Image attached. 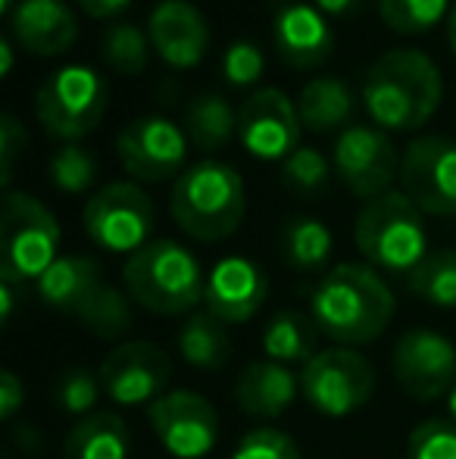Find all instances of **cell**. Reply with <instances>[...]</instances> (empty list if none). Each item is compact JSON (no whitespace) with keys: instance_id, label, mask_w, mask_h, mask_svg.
I'll list each match as a JSON object with an SVG mask.
<instances>
[{"instance_id":"1","label":"cell","mask_w":456,"mask_h":459,"mask_svg":"<svg viewBox=\"0 0 456 459\" xmlns=\"http://www.w3.org/2000/svg\"><path fill=\"white\" fill-rule=\"evenodd\" d=\"M444 75L438 63L416 48L388 50L363 79L366 113L384 132H416L441 107Z\"/></svg>"},{"instance_id":"2","label":"cell","mask_w":456,"mask_h":459,"mask_svg":"<svg viewBox=\"0 0 456 459\" xmlns=\"http://www.w3.org/2000/svg\"><path fill=\"white\" fill-rule=\"evenodd\" d=\"M313 319L341 347L372 344L394 319V294L372 266L341 263L329 269L310 297Z\"/></svg>"},{"instance_id":"3","label":"cell","mask_w":456,"mask_h":459,"mask_svg":"<svg viewBox=\"0 0 456 459\" xmlns=\"http://www.w3.org/2000/svg\"><path fill=\"white\" fill-rule=\"evenodd\" d=\"M247 194L237 169L216 160H201L176 178L169 194V212L188 238L203 244L235 235L244 222Z\"/></svg>"},{"instance_id":"4","label":"cell","mask_w":456,"mask_h":459,"mask_svg":"<svg viewBox=\"0 0 456 459\" xmlns=\"http://www.w3.org/2000/svg\"><path fill=\"white\" fill-rule=\"evenodd\" d=\"M122 281L134 303L157 316H178L203 300L207 275L188 247L157 238L134 250L122 266Z\"/></svg>"},{"instance_id":"5","label":"cell","mask_w":456,"mask_h":459,"mask_svg":"<svg viewBox=\"0 0 456 459\" xmlns=\"http://www.w3.org/2000/svg\"><path fill=\"white\" fill-rule=\"evenodd\" d=\"M422 216L426 212L403 191L366 200L353 225L359 254L384 273L409 275L428 256V231Z\"/></svg>"},{"instance_id":"6","label":"cell","mask_w":456,"mask_h":459,"mask_svg":"<svg viewBox=\"0 0 456 459\" xmlns=\"http://www.w3.org/2000/svg\"><path fill=\"white\" fill-rule=\"evenodd\" d=\"M60 222L38 197L6 191L0 212V278L13 284L38 281L60 256Z\"/></svg>"},{"instance_id":"7","label":"cell","mask_w":456,"mask_h":459,"mask_svg":"<svg viewBox=\"0 0 456 459\" xmlns=\"http://www.w3.org/2000/svg\"><path fill=\"white\" fill-rule=\"evenodd\" d=\"M107 82L91 66H63L41 82L35 94V116L47 134L60 141H79L104 122Z\"/></svg>"},{"instance_id":"8","label":"cell","mask_w":456,"mask_h":459,"mask_svg":"<svg viewBox=\"0 0 456 459\" xmlns=\"http://www.w3.org/2000/svg\"><path fill=\"white\" fill-rule=\"evenodd\" d=\"M85 231L100 250L128 254L151 244V231L157 222L151 194L134 182H110L91 194L82 212Z\"/></svg>"},{"instance_id":"9","label":"cell","mask_w":456,"mask_h":459,"mask_svg":"<svg viewBox=\"0 0 456 459\" xmlns=\"http://www.w3.org/2000/svg\"><path fill=\"white\" fill-rule=\"evenodd\" d=\"M300 394L323 416H350L375 394V368L353 347H329L300 368Z\"/></svg>"},{"instance_id":"10","label":"cell","mask_w":456,"mask_h":459,"mask_svg":"<svg viewBox=\"0 0 456 459\" xmlns=\"http://www.w3.org/2000/svg\"><path fill=\"white\" fill-rule=\"evenodd\" d=\"M116 157L134 182L178 178L188 157V134L166 116H138L116 134Z\"/></svg>"},{"instance_id":"11","label":"cell","mask_w":456,"mask_h":459,"mask_svg":"<svg viewBox=\"0 0 456 459\" xmlns=\"http://www.w3.org/2000/svg\"><path fill=\"white\" fill-rule=\"evenodd\" d=\"M403 194L428 216H456V141L422 134L400 157Z\"/></svg>"},{"instance_id":"12","label":"cell","mask_w":456,"mask_h":459,"mask_svg":"<svg viewBox=\"0 0 456 459\" xmlns=\"http://www.w3.org/2000/svg\"><path fill=\"white\" fill-rule=\"evenodd\" d=\"M331 166L363 200H375L391 191V182L400 172V157L391 134L378 126H347L335 141Z\"/></svg>"},{"instance_id":"13","label":"cell","mask_w":456,"mask_h":459,"mask_svg":"<svg viewBox=\"0 0 456 459\" xmlns=\"http://www.w3.org/2000/svg\"><path fill=\"white\" fill-rule=\"evenodd\" d=\"M300 113L297 103L281 88H260L237 109V138L244 151L256 160H288L300 147Z\"/></svg>"},{"instance_id":"14","label":"cell","mask_w":456,"mask_h":459,"mask_svg":"<svg viewBox=\"0 0 456 459\" xmlns=\"http://www.w3.org/2000/svg\"><path fill=\"white\" fill-rule=\"evenodd\" d=\"M151 429L157 441L178 459H201L219 441V419L207 397L194 391H172L153 400Z\"/></svg>"},{"instance_id":"15","label":"cell","mask_w":456,"mask_h":459,"mask_svg":"<svg viewBox=\"0 0 456 459\" xmlns=\"http://www.w3.org/2000/svg\"><path fill=\"white\" fill-rule=\"evenodd\" d=\"M394 378L409 397L441 400L456 387V347L432 328H409L394 344Z\"/></svg>"},{"instance_id":"16","label":"cell","mask_w":456,"mask_h":459,"mask_svg":"<svg viewBox=\"0 0 456 459\" xmlns=\"http://www.w3.org/2000/svg\"><path fill=\"white\" fill-rule=\"evenodd\" d=\"M172 378V359L151 341H125L100 363L104 394L119 406H144L163 397Z\"/></svg>"},{"instance_id":"17","label":"cell","mask_w":456,"mask_h":459,"mask_svg":"<svg viewBox=\"0 0 456 459\" xmlns=\"http://www.w3.org/2000/svg\"><path fill=\"white\" fill-rule=\"evenodd\" d=\"M153 54L172 69H194L207 56L210 25L191 0H159L147 19Z\"/></svg>"},{"instance_id":"18","label":"cell","mask_w":456,"mask_h":459,"mask_svg":"<svg viewBox=\"0 0 456 459\" xmlns=\"http://www.w3.org/2000/svg\"><path fill=\"white\" fill-rule=\"evenodd\" d=\"M269 294L266 273L254 260L244 256H226L207 275V290H203V307L222 319L226 325H237L256 316Z\"/></svg>"},{"instance_id":"19","label":"cell","mask_w":456,"mask_h":459,"mask_svg":"<svg viewBox=\"0 0 456 459\" xmlns=\"http://www.w3.org/2000/svg\"><path fill=\"white\" fill-rule=\"evenodd\" d=\"M272 41L279 56L294 69H313L335 50V35L316 4H285L275 10Z\"/></svg>"},{"instance_id":"20","label":"cell","mask_w":456,"mask_h":459,"mask_svg":"<svg viewBox=\"0 0 456 459\" xmlns=\"http://www.w3.org/2000/svg\"><path fill=\"white\" fill-rule=\"evenodd\" d=\"M10 31L35 56H60L79 38V19L66 0H19Z\"/></svg>"},{"instance_id":"21","label":"cell","mask_w":456,"mask_h":459,"mask_svg":"<svg viewBox=\"0 0 456 459\" xmlns=\"http://www.w3.org/2000/svg\"><path fill=\"white\" fill-rule=\"evenodd\" d=\"M300 381L288 366L272 359H256L241 372L235 385V400L247 416L275 419L297 400Z\"/></svg>"},{"instance_id":"22","label":"cell","mask_w":456,"mask_h":459,"mask_svg":"<svg viewBox=\"0 0 456 459\" xmlns=\"http://www.w3.org/2000/svg\"><path fill=\"white\" fill-rule=\"evenodd\" d=\"M104 281V269L91 256H60L54 266L38 278V297L56 313L75 316L88 307Z\"/></svg>"},{"instance_id":"23","label":"cell","mask_w":456,"mask_h":459,"mask_svg":"<svg viewBox=\"0 0 456 459\" xmlns=\"http://www.w3.org/2000/svg\"><path fill=\"white\" fill-rule=\"evenodd\" d=\"M353 109H357V97L350 85L335 75H316L300 88L297 113L310 132H335L353 119Z\"/></svg>"},{"instance_id":"24","label":"cell","mask_w":456,"mask_h":459,"mask_svg":"<svg viewBox=\"0 0 456 459\" xmlns=\"http://www.w3.org/2000/svg\"><path fill=\"white\" fill-rule=\"evenodd\" d=\"M316 341L319 325L313 316L300 313V309H281L269 319L266 332H262V353L266 359L281 366H306L319 353Z\"/></svg>"},{"instance_id":"25","label":"cell","mask_w":456,"mask_h":459,"mask_svg":"<svg viewBox=\"0 0 456 459\" xmlns=\"http://www.w3.org/2000/svg\"><path fill=\"white\" fill-rule=\"evenodd\" d=\"M66 459H128V429L116 412H91L63 441Z\"/></svg>"},{"instance_id":"26","label":"cell","mask_w":456,"mask_h":459,"mask_svg":"<svg viewBox=\"0 0 456 459\" xmlns=\"http://www.w3.org/2000/svg\"><path fill=\"white\" fill-rule=\"evenodd\" d=\"M185 128H188L185 134H188L191 144L207 153H216L237 134V113L222 94L216 91L197 94L188 103Z\"/></svg>"},{"instance_id":"27","label":"cell","mask_w":456,"mask_h":459,"mask_svg":"<svg viewBox=\"0 0 456 459\" xmlns=\"http://www.w3.org/2000/svg\"><path fill=\"white\" fill-rule=\"evenodd\" d=\"M178 353L188 366L207 368V372L228 366L231 334L226 322L216 319L213 313H194L178 332Z\"/></svg>"},{"instance_id":"28","label":"cell","mask_w":456,"mask_h":459,"mask_svg":"<svg viewBox=\"0 0 456 459\" xmlns=\"http://www.w3.org/2000/svg\"><path fill=\"white\" fill-rule=\"evenodd\" d=\"M331 229L313 216H294L281 229V256L300 273L323 269L331 256Z\"/></svg>"},{"instance_id":"29","label":"cell","mask_w":456,"mask_h":459,"mask_svg":"<svg viewBox=\"0 0 456 459\" xmlns=\"http://www.w3.org/2000/svg\"><path fill=\"white\" fill-rule=\"evenodd\" d=\"M407 284L416 297L438 309H456V250H434L428 254L413 273Z\"/></svg>"},{"instance_id":"30","label":"cell","mask_w":456,"mask_h":459,"mask_svg":"<svg viewBox=\"0 0 456 459\" xmlns=\"http://www.w3.org/2000/svg\"><path fill=\"white\" fill-rule=\"evenodd\" d=\"M79 322L94 338L116 341L132 328V303L113 284H100L98 294L88 300V307L79 313Z\"/></svg>"},{"instance_id":"31","label":"cell","mask_w":456,"mask_h":459,"mask_svg":"<svg viewBox=\"0 0 456 459\" xmlns=\"http://www.w3.org/2000/svg\"><path fill=\"white\" fill-rule=\"evenodd\" d=\"M104 60L107 66L122 75H141L151 60V35L132 22H113L104 35Z\"/></svg>"},{"instance_id":"32","label":"cell","mask_w":456,"mask_h":459,"mask_svg":"<svg viewBox=\"0 0 456 459\" xmlns=\"http://www.w3.org/2000/svg\"><path fill=\"white\" fill-rule=\"evenodd\" d=\"M453 4L451 0H378L384 25L397 35H422L438 22H447Z\"/></svg>"},{"instance_id":"33","label":"cell","mask_w":456,"mask_h":459,"mask_svg":"<svg viewBox=\"0 0 456 459\" xmlns=\"http://www.w3.org/2000/svg\"><path fill=\"white\" fill-rule=\"evenodd\" d=\"M47 178L63 194H85L98 182V160L82 144L69 141V144H60L54 151V157L47 163Z\"/></svg>"},{"instance_id":"34","label":"cell","mask_w":456,"mask_h":459,"mask_svg":"<svg viewBox=\"0 0 456 459\" xmlns=\"http://www.w3.org/2000/svg\"><path fill=\"white\" fill-rule=\"evenodd\" d=\"M331 163L316 151V147H297L291 157L281 163V182L288 191L300 197H316L319 191L329 187Z\"/></svg>"},{"instance_id":"35","label":"cell","mask_w":456,"mask_h":459,"mask_svg":"<svg viewBox=\"0 0 456 459\" xmlns=\"http://www.w3.org/2000/svg\"><path fill=\"white\" fill-rule=\"evenodd\" d=\"M100 375L88 372V368H69L60 375L54 387V400L63 412H73V416H91V410L100 400Z\"/></svg>"},{"instance_id":"36","label":"cell","mask_w":456,"mask_h":459,"mask_svg":"<svg viewBox=\"0 0 456 459\" xmlns=\"http://www.w3.org/2000/svg\"><path fill=\"white\" fill-rule=\"evenodd\" d=\"M407 459H456V422L428 419L416 425L407 444Z\"/></svg>"},{"instance_id":"37","label":"cell","mask_w":456,"mask_h":459,"mask_svg":"<svg viewBox=\"0 0 456 459\" xmlns=\"http://www.w3.org/2000/svg\"><path fill=\"white\" fill-rule=\"evenodd\" d=\"M266 73V56L254 41H231L228 50L222 54V75L228 85L250 88L262 79Z\"/></svg>"},{"instance_id":"38","label":"cell","mask_w":456,"mask_h":459,"mask_svg":"<svg viewBox=\"0 0 456 459\" xmlns=\"http://www.w3.org/2000/svg\"><path fill=\"white\" fill-rule=\"evenodd\" d=\"M231 459H304L300 447L285 435V431L275 429H256L237 441Z\"/></svg>"},{"instance_id":"39","label":"cell","mask_w":456,"mask_h":459,"mask_svg":"<svg viewBox=\"0 0 456 459\" xmlns=\"http://www.w3.org/2000/svg\"><path fill=\"white\" fill-rule=\"evenodd\" d=\"M29 147V132L13 113L0 116V185L10 187L19 153Z\"/></svg>"},{"instance_id":"40","label":"cell","mask_w":456,"mask_h":459,"mask_svg":"<svg viewBox=\"0 0 456 459\" xmlns=\"http://www.w3.org/2000/svg\"><path fill=\"white\" fill-rule=\"evenodd\" d=\"M22 403H25L22 381L16 378V372H4V375H0V416L13 419Z\"/></svg>"},{"instance_id":"41","label":"cell","mask_w":456,"mask_h":459,"mask_svg":"<svg viewBox=\"0 0 456 459\" xmlns=\"http://www.w3.org/2000/svg\"><path fill=\"white\" fill-rule=\"evenodd\" d=\"M91 19H116L132 6V0H75Z\"/></svg>"},{"instance_id":"42","label":"cell","mask_w":456,"mask_h":459,"mask_svg":"<svg viewBox=\"0 0 456 459\" xmlns=\"http://www.w3.org/2000/svg\"><path fill=\"white\" fill-rule=\"evenodd\" d=\"M325 16H347V13H357L363 6V0H313Z\"/></svg>"},{"instance_id":"43","label":"cell","mask_w":456,"mask_h":459,"mask_svg":"<svg viewBox=\"0 0 456 459\" xmlns=\"http://www.w3.org/2000/svg\"><path fill=\"white\" fill-rule=\"evenodd\" d=\"M13 288H16V284L0 278V319L4 322H10L13 309H16V294H13Z\"/></svg>"},{"instance_id":"44","label":"cell","mask_w":456,"mask_h":459,"mask_svg":"<svg viewBox=\"0 0 456 459\" xmlns=\"http://www.w3.org/2000/svg\"><path fill=\"white\" fill-rule=\"evenodd\" d=\"M13 63H16V56H13V41L10 38H0V75H10L13 73Z\"/></svg>"},{"instance_id":"45","label":"cell","mask_w":456,"mask_h":459,"mask_svg":"<svg viewBox=\"0 0 456 459\" xmlns=\"http://www.w3.org/2000/svg\"><path fill=\"white\" fill-rule=\"evenodd\" d=\"M447 44H451V50L456 56V4H453L451 16H447Z\"/></svg>"},{"instance_id":"46","label":"cell","mask_w":456,"mask_h":459,"mask_svg":"<svg viewBox=\"0 0 456 459\" xmlns=\"http://www.w3.org/2000/svg\"><path fill=\"white\" fill-rule=\"evenodd\" d=\"M16 6H19V0H0V13H4L6 19L13 16V10H16Z\"/></svg>"},{"instance_id":"47","label":"cell","mask_w":456,"mask_h":459,"mask_svg":"<svg viewBox=\"0 0 456 459\" xmlns=\"http://www.w3.org/2000/svg\"><path fill=\"white\" fill-rule=\"evenodd\" d=\"M447 410H451V419L456 422V387H453L451 394H447Z\"/></svg>"}]
</instances>
